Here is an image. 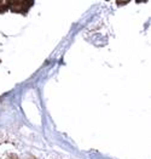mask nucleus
Returning <instances> with one entry per match:
<instances>
[{
  "instance_id": "nucleus-2",
  "label": "nucleus",
  "mask_w": 151,
  "mask_h": 159,
  "mask_svg": "<svg viewBox=\"0 0 151 159\" xmlns=\"http://www.w3.org/2000/svg\"><path fill=\"white\" fill-rule=\"evenodd\" d=\"M6 10H9V4H7V1H0V13L5 12Z\"/></svg>"
},
{
  "instance_id": "nucleus-1",
  "label": "nucleus",
  "mask_w": 151,
  "mask_h": 159,
  "mask_svg": "<svg viewBox=\"0 0 151 159\" xmlns=\"http://www.w3.org/2000/svg\"><path fill=\"white\" fill-rule=\"evenodd\" d=\"M9 10L12 12L18 13H27V11L33 6V1H7Z\"/></svg>"
}]
</instances>
